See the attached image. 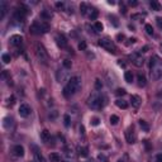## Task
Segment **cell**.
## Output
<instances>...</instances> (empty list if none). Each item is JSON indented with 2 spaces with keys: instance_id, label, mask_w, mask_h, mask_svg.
I'll return each instance as SVG.
<instances>
[{
  "instance_id": "cell-8",
  "label": "cell",
  "mask_w": 162,
  "mask_h": 162,
  "mask_svg": "<svg viewBox=\"0 0 162 162\" xmlns=\"http://www.w3.org/2000/svg\"><path fill=\"white\" fill-rule=\"evenodd\" d=\"M125 138H127V142L129 144L135 143V141H137V134H135L133 127H129L127 131H125Z\"/></svg>"
},
{
  "instance_id": "cell-1",
  "label": "cell",
  "mask_w": 162,
  "mask_h": 162,
  "mask_svg": "<svg viewBox=\"0 0 162 162\" xmlns=\"http://www.w3.org/2000/svg\"><path fill=\"white\" fill-rule=\"evenodd\" d=\"M150 76L153 81L162 77V59L158 56H152L150 59Z\"/></svg>"
},
{
  "instance_id": "cell-27",
  "label": "cell",
  "mask_w": 162,
  "mask_h": 162,
  "mask_svg": "<svg viewBox=\"0 0 162 162\" xmlns=\"http://www.w3.org/2000/svg\"><path fill=\"white\" fill-rule=\"evenodd\" d=\"M87 10H89V8H87L86 3H81V5H80V12H81V14H82V15H86Z\"/></svg>"
},
{
  "instance_id": "cell-14",
  "label": "cell",
  "mask_w": 162,
  "mask_h": 162,
  "mask_svg": "<svg viewBox=\"0 0 162 162\" xmlns=\"http://www.w3.org/2000/svg\"><path fill=\"white\" fill-rule=\"evenodd\" d=\"M23 43V38H22V36H18V34H14V36H12L10 37V44L13 46H15V47H19Z\"/></svg>"
},
{
  "instance_id": "cell-51",
  "label": "cell",
  "mask_w": 162,
  "mask_h": 162,
  "mask_svg": "<svg viewBox=\"0 0 162 162\" xmlns=\"http://www.w3.org/2000/svg\"><path fill=\"white\" fill-rule=\"evenodd\" d=\"M147 49H148V46H144V47L141 49V53H142V52H143V53H144V52H147Z\"/></svg>"
},
{
  "instance_id": "cell-38",
  "label": "cell",
  "mask_w": 162,
  "mask_h": 162,
  "mask_svg": "<svg viewBox=\"0 0 162 162\" xmlns=\"http://www.w3.org/2000/svg\"><path fill=\"white\" fill-rule=\"evenodd\" d=\"M125 91L124 89H117V91H115V95H117V96H124L125 95Z\"/></svg>"
},
{
  "instance_id": "cell-52",
  "label": "cell",
  "mask_w": 162,
  "mask_h": 162,
  "mask_svg": "<svg viewBox=\"0 0 162 162\" xmlns=\"http://www.w3.org/2000/svg\"><path fill=\"white\" fill-rule=\"evenodd\" d=\"M158 98L162 99V87L160 89V90H158Z\"/></svg>"
},
{
  "instance_id": "cell-45",
  "label": "cell",
  "mask_w": 162,
  "mask_h": 162,
  "mask_svg": "<svg viewBox=\"0 0 162 162\" xmlns=\"http://www.w3.org/2000/svg\"><path fill=\"white\" fill-rule=\"evenodd\" d=\"M125 37H124V34H120V33H119V34L117 36V39H118V41L119 42H123V39H124Z\"/></svg>"
},
{
  "instance_id": "cell-24",
  "label": "cell",
  "mask_w": 162,
  "mask_h": 162,
  "mask_svg": "<svg viewBox=\"0 0 162 162\" xmlns=\"http://www.w3.org/2000/svg\"><path fill=\"white\" fill-rule=\"evenodd\" d=\"M150 6L152 8V10H156V12H160L161 10V5L158 1H154V0H152L150 3Z\"/></svg>"
},
{
  "instance_id": "cell-50",
  "label": "cell",
  "mask_w": 162,
  "mask_h": 162,
  "mask_svg": "<svg viewBox=\"0 0 162 162\" xmlns=\"http://www.w3.org/2000/svg\"><path fill=\"white\" fill-rule=\"evenodd\" d=\"M156 162H162V154H157L156 156Z\"/></svg>"
},
{
  "instance_id": "cell-13",
  "label": "cell",
  "mask_w": 162,
  "mask_h": 162,
  "mask_svg": "<svg viewBox=\"0 0 162 162\" xmlns=\"http://www.w3.org/2000/svg\"><path fill=\"white\" fill-rule=\"evenodd\" d=\"M67 76H68L67 71L64 70V68L62 70H57V72H56V79H57L58 82H64L67 79Z\"/></svg>"
},
{
  "instance_id": "cell-3",
  "label": "cell",
  "mask_w": 162,
  "mask_h": 162,
  "mask_svg": "<svg viewBox=\"0 0 162 162\" xmlns=\"http://www.w3.org/2000/svg\"><path fill=\"white\" fill-rule=\"evenodd\" d=\"M105 98L103 95H100L99 92H94V94H91L90 96L87 99V105L89 108L94 109V110H99V109H101L104 107L105 104Z\"/></svg>"
},
{
  "instance_id": "cell-10",
  "label": "cell",
  "mask_w": 162,
  "mask_h": 162,
  "mask_svg": "<svg viewBox=\"0 0 162 162\" xmlns=\"http://www.w3.org/2000/svg\"><path fill=\"white\" fill-rule=\"evenodd\" d=\"M31 107H29L28 104H22L21 107H19V115L23 118H27L29 117V114H31Z\"/></svg>"
},
{
  "instance_id": "cell-39",
  "label": "cell",
  "mask_w": 162,
  "mask_h": 162,
  "mask_svg": "<svg viewBox=\"0 0 162 162\" xmlns=\"http://www.w3.org/2000/svg\"><path fill=\"white\" fill-rule=\"evenodd\" d=\"M118 122H119V118L117 117V115H111V117H110V123L113 125H117Z\"/></svg>"
},
{
  "instance_id": "cell-32",
  "label": "cell",
  "mask_w": 162,
  "mask_h": 162,
  "mask_svg": "<svg viewBox=\"0 0 162 162\" xmlns=\"http://www.w3.org/2000/svg\"><path fill=\"white\" fill-rule=\"evenodd\" d=\"M99 123H100V119H99V118H96V117L91 118V120H90V124H91V125L96 127V125H99Z\"/></svg>"
},
{
  "instance_id": "cell-42",
  "label": "cell",
  "mask_w": 162,
  "mask_h": 162,
  "mask_svg": "<svg viewBox=\"0 0 162 162\" xmlns=\"http://www.w3.org/2000/svg\"><path fill=\"white\" fill-rule=\"evenodd\" d=\"M14 103H15V96L14 95H12V96L8 99V105H10L12 107V105H14Z\"/></svg>"
},
{
  "instance_id": "cell-21",
  "label": "cell",
  "mask_w": 162,
  "mask_h": 162,
  "mask_svg": "<svg viewBox=\"0 0 162 162\" xmlns=\"http://www.w3.org/2000/svg\"><path fill=\"white\" fill-rule=\"evenodd\" d=\"M137 79H138V85H139L141 87H142V86H146L147 81H146V77H144V75H142V74H138Z\"/></svg>"
},
{
  "instance_id": "cell-46",
  "label": "cell",
  "mask_w": 162,
  "mask_h": 162,
  "mask_svg": "<svg viewBox=\"0 0 162 162\" xmlns=\"http://www.w3.org/2000/svg\"><path fill=\"white\" fill-rule=\"evenodd\" d=\"M128 4H129L131 6H137L138 5V1H134V0L132 1V0H129V1H128Z\"/></svg>"
},
{
  "instance_id": "cell-23",
  "label": "cell",
  "mask_w": 162,
  "mask_h": 162,
  "mask_svg": "<svg viewBox=\"0 0 162 162\" xmlns=\"http://www.w3.org/2000/svg\"><path fill=\"white\" fill-rule=\"evenodd\" d=\"M41 16L43 19H46V21H49V19L52 18V13H51V10H48V9H44V10L41 13Z\"/></svg>"
},
{
  "instance_id": "cell-34",
  "label": "cell",
  "mask_w": 162,
  "mask_h": 162,
  "mask_svg": "<svg viewBox=\"0 0 162 162\" xmlns=\"http://www.w3.org/2000/svg\"><path fill=\"white\" fill-rule=\"evenodd\" d=\"M144 29H146V32H147L150 36L153 34V28H152L151 24H146V25H144Z\"/></svg>"
},
{
  "instance_id": "cell-17",
  "label": "cell",
  "mask_w": 162,
  "mask_h": 162,
  "mask_svg": "<svg viewBox=\"0 0 162 162\" xmlns=\"http://www.w3.org/2000/svg\"><path fill=\"white\" fill-rule=\"evenodd\" d=\"M3 124H4V128L5 129H12L13 125H14V120H13V118H4V122H3Z\"/></svg>"
},
{
  "instance_id": "cell-5",
  "label": "cell",
  "mask_w": 162,
  "mask_h": 162,
  "mask_svg": "<svg viewBox=\"0 0 162 162\" xmlns=\"http://www.w3.org/2000/svg\"><path fill=\"white\" fill-rule=\"evenodd\" d=\"M36 56H37L38 61L43 65H48V53L46 51V48L42 44H37L36 46Z\"/></svg>"
},
{
  "instance_id": "cell-16",
  "label": "cell",
  "mask_w": 162,
  "mask_h": 162,
  "mask_svg": "<svg viewBox=\"0 0 162 162\" xmlns=\"http://www.w3.org/2000/svg\"><path fill=\"white\" fill-rule=\"evenodd\" d=\"M6 12H8V3L5 1V0H1L0 1V18H4Z\"/></svg>"
},
{
  "instance_id": "cell-47",
  "label": "cell",
  "mask_w": 162,
  "mask_h": 162,
  "mask_svg": "<svg viewBox=\"0 0 162 162\" xmlns=\"http://www.w3.org/2000/svg\"><path fill=\"white\" fill-rule=\"evenodd\" d=\"M142 16H143L142 14H133V15H132V19L134 21V19H139V18H142Z\"/></svg>"
},
{
  "instance_id": "cell-9",
  "label": "cell",
  "mask_w": 162,
  "mask_h": 162,
  "mask_svg": "<svg viewBox=\"0 0 162 162\" xmlns=\"http://www.w3.org/2000/svg\"><path fill=\"white\" fill-rule=\"evenodd\" d=\"M27 13H28V9L24 8V6H21V8L15 12V19L19 21V22H23L24 18H25V15H27Z\"/></svg>"
},
{
  "instance_id": "cell-41",
  "label": "cell",
  "mask_w": 162,
  "mask_h": 162,
  "mask_svg": "<svg viewBox=\"0 0 162 162\" xmlns=\"http://www.w3.org/2000/svg\"><path fill=\"white\" fill-rule=\"evenodd\" d=\"M79 49H80V51H85V49H86V42L81 41L80 43H79Z\"/></svg>"
},
{
  "instance_id": "cell-20",
  "label": "cell",
  "mask_w": 162,
  "mask_h": 162,
  "mask_svg": "<svg viewBox=\"0 0 162 162\" xmlns=\"http://www.w3.org/2000/svg\"><path fill=\"white\" fill-rule=\"evenodd\" d=\"M34 161H36V162H46L44 157L42 156V154H41V152L37 151V150L34 151Z\"/></svg>"
},
{
  "instance_id": "cell-18",
  "label": "cell",
  "mask_w": 162,
  "mask_h": 162,
  "mask_svg": "<svg viewBox=\"0 0 162 162\" xmlns=\"http://www.w3.org/2000/svg\"><path fill=\"white\" fill-rule=\"evenodd\" d=\"M49 138H51V134H49V132L47 129H43L41 132V139H42V142L47 143V142L49 141Z\"/></svg>"
},
{
  "instance_id": "cell-33",
  "label": "cell",
  "mask_w": 162,
  "mask_h": 162,
  "mask_svg": "<svg viewBox=\"0 0 162 162\" xmlns=\"http://www.w3.org/2000/svg\"><path fill=\"white\" fill-rule=\"evenodd\" d=\"M94 28H95V31H96V32H101V31H103V24H101L100 22H96L94 24Z\"/></svg>"
},
{
  "instance_id": "cell-11",
  "label": "cell",
  "mask_w": 162,
  "mask_h": 162,
  "mask_svg": "<svg viewBox=\"0 0 162 162\" xmlns=\"http://www.w3.org/2000/svg\"><path fill=\"white\" fill-rule=\"evenodd\" d=\"M12 153L14 154L15 157H23L24 156V148H23V146H21V144H16V146L13 147Z\"/></svg>"
},
{
  "instance_id": "cell-48",
  "label": "cell",
  "mask_w": 162,
  "mask_h": 162,
  "mask_svg": "<svg viewBox=\"0 0 162 162\" xmlns=\"http://www.w3.org/2000/svg\"><path fill=\"white\" fill-rule=\"evenodd\" d=\"M127 154H124V156L123 157H122V158H119V160H118V162H127Z\"/></svg>"
},
{
  "instance_id": "cell-26",
  "label": "cell",
  "mask_w": 162,
  "mask_h": 162,
  "mask_svg": "<svg viewBox=\"0 0 162 162\" xmlns=\"http://www.w3.org/2000/svg\"><path fill=\"white\" fill-rule=\"evenodd\" d=\"M124 79H125V81L129 82V84H131V82L133 81V74H132V71H125Z\"/></svg>"
},
{
  "instance_id": "cell-31",
  "label": "cell",
  "mask_w": 162,
  "mask_h": 162,
  "mask_svg": "<svg viewBox=\"0 0 162 162\" xmlns=\"http://www.w3.org/2000/svg\"><path fill=\"white\" fill-rule=\"evenodd\" d=\"M98 15H99L98 10H95V9H91V13H90V19H91V21H95V19L98 18Z\"/></svg>"
},
{
  "instance_id": "cell-40",
  "label": "cell",
  "mask_w": 162,
  "mask_h": 162,
  "mask_svg": "<svg viewBox=\"0 0 162 162\" xmlns=\"http://www.w3.org/2000/svg\"><path fill=\"white\" fill-rule=\"evenodd\" d=\"M101 87H103V84H101V81L99 80V79H96V80H95V89H96V90H101Z\"/></svg>"
},
{
  "instance_id": "cell-4",
  "label": "cell",
  "mask_w": 162,
  "mask_h": 162,
  "mask_svg": "<svg viewBox=\"0 0 162 162\" xmlns=\"http://www.w3.org/2000/svg\"><path fill=\"white\" fill-rule=\"evenodd\" d=\"M49 29V25L47 23H42V22H34L31 25V33L32 34H43V33H47Z\"/></svg>"
},
{
  "instance_id": "cell-15",
  "label": "cell",
  "mask_w": 162,
  "mask_h": 162,
  "mask_svg": "<svg viewBox=\"0 0 162 162\" xmlns=\"http://www.w3.org/2000/svg\"><path fill=\"white\" fill-rule=\"evenodd\" d=\"M131 104H132V107L133 108L138 109L139 108V105L142 104V99L138 96V95H132L131 96Z\"/></svg>"
},
{
  "instance_id": "cell-19",
  "label": "cell",
  "mask_w": 162,
  "mask_h": 162,
  "mask_svg": "<svg viewBox=\"0 0 162 162\" xmlns=\"http://www.w3.org/2000/svg\"><path fill=\"white\" fill-rule=\"evenodd\" d=\"M49 162H61V156L53 152V153L49 154Z\"/></svg>"
},
{
  "instance_id": "cell-36",
  "label": "cell",
  "mask_w": 162,
  "mask_h": 162,
  "mask_svg": "<svg viewBox=\"0 0 162 162\" xmlns=\"http://www.w3.org/2000/svg\"><path fill=\"white\" fill-rule=\"evenodd\" d=\"M64 120H65V125H66V127H70V124H71L70 115H68V114H66L65 117H64Z\"/></svg>"
},
{
  "instance_id": "cell-7",
  "label": "cell",
  "mask_w": 162,
  "mask_h": 162,
  "mask_svg": "<svg viewBox=\"0 0 162 162\" xmlns=\"http://www.w3.org/2000/svg\"><path fill=\"white\" fill-rule=\"evenodd\" d=\"M129 58L132 59L133 65H134V66H137V67H141V66H143V64H144V58L142 57L141 52H135V53L131 55V56H129Z\"/></svg>"
},
{
  "instance_id": "cell-44",
  "label": "cell",
  "mask_w": 162,
  "mask_h": 162,
  "mask_svg": "<svg viewBox=\"0 0 162 162\" xmlns=\"http://www.w3.org/2000/svg\"><path fill=\"white\" fill-rule=\"evenodd\" d=\"M64 6H65V3H62V1H57V3H56V8L64 9Z\"/></svg>"
},
{
  "instance_id": "cell-28",
  "label": "cell",
  "mask_w": 162,
  "mask_h": 162,
  "mask_svg": "<svg viewBox=\"0 0 162 162\" xmlns=\"http://www.w3.org/2000/svg\"><path fill=\"white\" fill-rule=\"evenodd\" d=\"M139 125H141V128H142V129H143L144 132H148V131H150V125L146 123V120H142V119H141V120H139Z\"/></svg>"
},
{
  "instance_id": "cell-43",
  "label": "cell",
  "mask_w": 162,
  "mask_h": 162,
  "mask_svg": "<svg viewBox=\"0 0 162 162\" xmlns=\"http://www.w3.org/2000/svg\"><path fill=\"white\" fill-rule=\"evenodd\" d=\"M156 23H157L158 28L162 29V18H161V16H157V18H156Z\"/></svg>"
},
{
  "instance_id": "cell-53",
  "label": "cell",
  "mask_w": 162,
  "mask_h": 162,
  "mask_svg": "<svg viewBox=\"0 0 162 162\" xmlns=\"http://www.w3.org/2000/svg\"><path fill=\"white\" fill-rule=\"evenodd\" d=\"M108 4H110V5H114V1H113V0H109V1H108Z\"/></svg>"
},
{
  "instance_id": "cell-2",
  "label": "cell",
  "mask_w": 162,
  "mask_h": 162,
  "mask_svg": "<svg viewBox=\"0 0 162 162\" xmlns=\"http://www.w3.org/2000/svg\"><path fill=\"white\" fill-rule=\"evenodd\" d=\"M80 87H81L80 76H74V77H71L67 84H66V86L64 87L65 98H70V96H72V95H75L76 92L80 90Z\"/></svg>"
},
{
  "instance_id": "cell-49",
  "label": "cell",
  "mask_w": 162,
  "mask_h": 162,
  "mask_svg": "<svg viewBox=\"0 0 162 162\" xmlns=\"http://www.w3.org/2000/svg\"><path fill=\"white\" fill-rule=\"evenodd\" d=\"M110 19H113V21H110V22H113V24L115 25V27H118V22H117V18H114V16H110Z\"/></svg>"
},
{
  "instance_id": "cell-30",
  "label": "cell",
  "mask_w": 162,
  "mask_h": 162,
  "mask_svg": "<svg viewBox=\"0 0 162 162\" xmlns=\"http://www.w3.org/2000/svg\"><path fill=\"white\" fill-rule=\"evenodd\" d=\"M98 160L100 161V162H109V158L105 156L104 153H100V154H98Z\"/></svg>"
},
{
  "instance_id": "cell-54",
  "label": "cell",
  "mask_w": 162,
  "mask_h": 162,
  "mask_svg": "<svg viewBox=\"0 0 162 162\" xmlns=\"http://www.w3.org/2000/svg\"><path fill=\"white\" fill-rule=\"evenodd\" d=\"M160 52H161V53H162V43L160 44Z\"/></svg>"
},
{
  "instance_id": "cell-25",
  "label": "cell",
  "mask_w": 162,
  "mask_h": 162,
  "mask_svg": "<svg viewBox=\"0 0 162 162\" xmlns=\"http://www.w3.org/2000/svg\"><path fill=\"white\" fill-rule=\"evenodd\" d=\"M77 152L82 157H87V154H89V151L86 147H77Z\"/></svg>"
},
{
  "instance_id": "cell-37",
  "label": "cell",
  "mask_w": 162,
  "mask_h": 162,
  "mask_svg": "<svg viewBox=\"0 0 162 162\" xmlns=\"http://www.w3.org/2000/svg\"><path fill=\"white\" fill-rule=\"evenodd\" d=\"M3 77L8 80V85H12V80H10V77H9V74H8V71L6 70L3 71Z\"/></svg>"
},
{
  "instance_id": "cell-12",
  "label": "cell",
  "mask_w": 162,
  "mask_h": 162,
  "mask_svg": "<svg viewBox=\"0 0 162 162\" xmlns=\"http://www.w3.org/2000/svg\"><path fill=\"white\" fill-rule=\"evenodd\" d=\"M56 42H57L58 47H61V48L67 47V38H66L64 34H57V37H56Z\"/></svg>"
},
{
  "instance_id": "cell-22",
  "label": "cell",
  "mask_w": 162,
  "mask_h": 162,
  "mask_svg": "<svg viewBox=\"0 0 162 162\" xmlns=\"http://www.w3.org/2000/svg\"><path fill=\"white\" fill-rule=\"evenodd\" d=\"M115 104H117V107L120 108V109H127L128 108V103L127 101H124L123 99H118V100L115 101Z\"/></svg>"
},
{
  "instance_id": "cell-6",
  "label": "cell",
  "mask_w": 162,
  "mask_h": 162,
  "mask_svg": "<svg viewBox=\"0 0 162 162\" xmlns=\"http://www.w3.org/2000/svg\"><path fill=\"white\" fill-rule=\"evenodd\" d=\"M99 44H100L104 49H107L108 52H110V53H115V52H117V47H115L114 42L111 41L109 37L101 38L100 41H99Z\"/></svg>"
},
{
  "instance_id": "cell-35",
  "label": "cell",
  "mask_w": 162,
  "mask_h": 162,
  "mask_svg": "<svg viewBox=\"0 0 162 162\" xmlns=\"http://www.w3.org/2000/svg\"><path fill=\"white\" fill-rule=\"evenodd\" d=\"M71 66H72V62L70 61V59H64V67L66 68V70L71 68Z\"/></svg>"
},
{
  "instance_id": "cell-29",
  "label": "cell",
  "mask_w": 162,
  "mask_h": 162,
  "mask_svg": "<svg viewBox=\"0 0 162 162\" xmlns=\"http://www.w3.org/2000/svg\"><path fill=\"white\" fill-rule=\"evenodd\" d=\"M10 55H8V53H4L1 56V61L4 62V64H9V62H10Z\"/></svg>"
}]
</instances>
